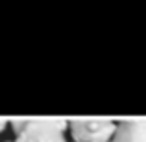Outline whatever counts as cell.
<instances>
[{
  "label": "cell",
  "instance_id": "obj_1",
  "mask_svg": "<svg viewBox=\"0 0 146 142\" xmlns=\"http://www.w3.org/2000/svg\"><path fill=\"white\" fill-rule=\"evenodd\" d=\"M11 125L15 142H67L68 122L63 118H13Z\"/></svg>",
  "mask_w": 146,
  "mask_h": 142
},
{
  "label": "cell",
  "instance_id": "obj_2",
  "mask_svg": "<svg viewBox=\"0 0 146 142\" xmlns=\"http://www.w3.org/2000/svg\"><path fill=\"white\" fill-rule=\"evenodd\" d=\"M115 127L117 124L109 118H74L68 122L74 142H109Z\"/></svg>",
  "mask_w": 146,
  "mask_h": 142
},
{
  "label": "cell",
  "instance_id": "obj_3",
  "mask_svg": "<svg viewBox=\"0 0 146 142\" xmlns=\"http://www.w3.org/2000/svg\"><path fill=\"white\" fill-rule=\"evenodd\" d=\"M109 142H146V120L128 118L117 124Z\"/></svg>",
  "mask_w": 146,
  "mask_h": 142
},
{
  "label": "cell",
  "instance_id": "obj_4",
  "mask_svg": "<svg viewBox=\"0 0 146 142\" xmlns=\"http://www.w3.org/2000/svg\"><path fill=\"white\" fill-rule=\"evenodd\" d=\"M7 124H9V120H6V118H0V133H2L4 129L7 127Z\"/></svg>",
  "mask_w": 146,
  "mask_h": 142
},
{
  "label": "cell",
  "instance_id": "obj_5",
  "mask_svg": "<svg viewBox=\"0 0 146 142\" xmlns=\"http://www.w3.org/2000/svg\"><path fill=\"white\" fill-rule=\"evenodd\" d=\"M6 142H13V140H6Z\"/></svg>",
  "mask_w": 146,
  "mask_h": 142
}]
</instances>
